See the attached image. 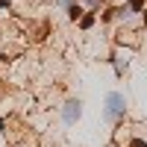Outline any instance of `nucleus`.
<instances>
[{
    "mask_svg": "<svg viewBox=\"0 0 147 147\" xmlns=\"http://www.w3.org/2000/svg\"><path fill=\"white\" fill-rule=\"evenodd\" d=\"M0 6H6V0H0Z\"/></svg>",
    "mask_w": 147,
    "mask_h": 147,
    "instance_id": "6",
    "label": "nucleus"
},
{
    "mask_svg": "<svg viewBox=\"0 0 147 147\" xmlns=\"http://www.w3.org/2000/svg\"><path fill=\"white\" fill-rule=\"evenodd\" d=\"M106 115L109 118H121L124 115V97L121 94H109L106 97Z\"/></svg>",
    "mask_w": 147,
    "mask_h": 147,
    "instance_id": "1",
    "label": "nucleus"
},
{
    "mask_svg": "<svg viewBox=\"0 0 147 147\" xmlns=\"http://www.w3.org/2000/svg\"><path fill=\"white\" fill-rule=\"evenodd\" d=\"M0 129H3V121H0Z\"/></svg>",
    "mask_w": 147,
    "mask_h": 147,
    "instance_id": "7",
    "label": "nucleus"
},
{
    "mask_svg": "<svg viewBox=\"0 0 147 147\" xmlns=\"http://www.w3.org/2000/svg\"><path fill=\"white\" fill-rule=\"evenodd\" d=\"M80 24H82V30H88L91 24H94V15H82V21H80Z\"/></svg>",
    "mask_w": 147,
    "mask_h": 147,
    "instance_id": "3",
    "label": "nucleus"
},
{
    "mask_svg": "<svg viewBox=\"0 0 147 147\" xmlns=\"http://www.w3.org/2000/svg\"><path fill=\"white\" fill-rule=\"evenodd\" d=\"M129 147H147V144H144L141 138H132V141H129Z\"/></svg>",
    "mask_w": 147,
    "mask_h": 147,
    "instance_id": "4",
    "label": "nucleus"
},
{
    "mask_svg": "<svg viewBox=\"0 0 147 147\" xmlns=\"http://www.w3.org/2000/svg\"><path fill=\"white\" fill-rule=\"evenodd\" d=\"M132 3V12H141V0H129Z\"/></svg>",
    "mask_w": 147,
    "mask_h": 147,
    "instance_id": "5",
    "label": "nucleus"
},
{
    "mask_svg": "<svg viewBox=\"0 0 147 147\" xmlns=\"http://www.w3.org/2000/svg\"><path fill=\"white\" fill-rule=\"evenodd\" d=\"M77 118H80V103H77V100L65 103V121L71 124V121H77Z\"/></svg>",
    "mask_w": 147,
    "mask_h": 147,
    "instance_id": "2",
    "label": "nucleus"
}]
</instances>
